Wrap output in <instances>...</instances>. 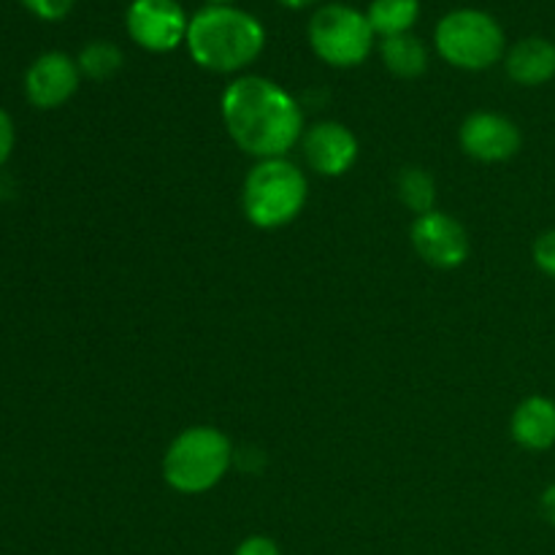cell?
<instances>
[{"label": "cell", "instance_id": "cell-1", "mask_svg": "<svg viewBox=\"0 0 555 555\" xmlns=\"http://www.w3.org/2000/svg\"><path fill=\"white\" fill-rule=\"evenodd\" d=\"M220 106L228 135L258 160L285 157L304 135V114L296 98L266 76L233 79Z\"/></svg>", "mask_w": 555, "mask_h": 555}, {"label": "cell", "instance_id": "cell-2", "mask_svg": "<svg viewBox=\"0 0 555 555\" xmlns=\"http://www.w3.org/2000/svg\"><path fill=\"white\" fill-rule=\"evenodd\" d=\"M188 47L193 63L211 74H238L260 57L266 27L236 5H204L190 16Z\"/></svg>", "mask_w": 555, "mask_h": 555}, {"label": "cell", "instance_id": "cell-3", "mask_svg": "<svg viewBox=\"0 0 555 555\" xmlns=\"http://www.w3.org/2000/svg\"><path fill=\"white\" fill-rule=\"evenodd\" d=\"M309 182L301 168L287 157H269L249 168L242 190L247 220L260 231L285 228L307 206Z\"/></svg>", "mask_w": 555, "mask_h": 555}, {"label": "cell", "instance_id": "cell-4", "mask_svg": "<svg viewBox=\"0 0 555 555\" xmlns=\"http://www.w3.org/2000/svg\"><path fill=\"white\" fill-rule=\"evenodd\" d=\"M233 464V444L220 428H184L163 455V480L184 496L211 491Z\"/></svg>", "mask_w": 555, "mask_h": 555}, {"label": "cell", "instance_id": "cell-5", "mask_svg": "<svg viewBox=\"0 0 555 555\" xmlns=\"http://www.w3.org/2000/svg\"><path fill=\"white\" fill-rule=\"evenodd\" d=\"M434 47L453 68L488 70L507 54V38L488 11L455 9L437 22Z\"/></svg>", "mask_w": 555, "mask_h": 555}, {"label": "cell", "instance_id": "cell-6", "mask_svg": "<svg viewBox=\"0 0 555 555\" xmlns=\"http://www.w3.org/2000/svg\"><path fill=\"white\" fill-rule=\"evenodd\" d=\"M309 47L331 68H356L372 54L377 33L366 11L347 3H325L307 27Z\"/></svg>", "mask_w": 555, "mask_h": 555}, {"label": "cell", "instance_id": "cell-7", "mask_svg": "<svg viewBox=\"0 0 555 555\" xmlns=\"http://www.w3.org/2000/svg\"><path fill=\"white\" fill-rule=\"evenodd\" d=\"M125 27L135 47L166 54L188 41L190 16L179 0H133L125 14Z\"/></svg>", "mask_w": 555, "mask_h": 555}, {"label": "cell", "instance_id": "cell-8", "mask_svg": "<svg viewBox=\"0 0 555 555\" xmlns=\"http://www.w3.org/2000/svg\"><path fill=\"white\" fill-rule=\"evenodd\" d=\"M412 247L434 269H459L472 253V242L466 228L455 217L444 211H428L412 222Z\"/></svg>", "mask_w": 555, "mask_h": 555}, {"label": "cell", "instance_id": "cell-9", "mask_svg": "<svg viewBox=\"0 0 555 555\" xmlns=\"http://www.w3.org/2000/svg\"><path fill=\"white\" fill-rule=\"evenodd\" d=\"M461 146L480 163H504L515 157L524 144L520 128L496 112H475L461 125Z\"/></svg>", "mask_w": 555, "mask_h": 555}, {"label": "cell", "instance_id": "cell-10", "mask_svg": "<svg viewBox=\"0 0 555 555\" xmlns=\"http://www.w3.org/2000/svg\"><path fill=\"white\" fill-rule=\"evenodd\" d=\"M301 152L307 166L320 177H341L358 160V139L347 125L318 122L304 130Z\"/></svg>", "mask_w": 555, "mask_h": 555}, {"label": "cell", "instance_id": "cell-11", "mask_svg": "<svg viewBox=\"0 0 555 555\" xmlns=\"http://www.w3.org/2000/svg\"><path fill=\"white\" fill-rule=\"evenodd\" d=\"M81 70L65 52H47L33 60L25 74V95L36 108H57L79 90Z\"/></svg>", "mask_w": 555, "mask_h": 555}, {"label": "cell", "instance_id": "cell-12", "mask_svg": "<svg viewBox=\"0 0 555 555\" xmlns=\"http://www.w3.org/2000/svg\"><path fill=\"white\" fill-rule=\"evenodd\" d=\"M513 439L524 450L545 453L555 444V401L547 396H529L520 401L509 421Z\"/></svg>", "mask_w": 555, "mask_h": 555}, {"label": "cell", "instance_id": "cell-13", "mask_svg": "<svg viewBox=\"0 0 555 555\" xmlns=\"http://www.w3.org/2000/svg\"><path fill=\"white\" fill-rule=\"evenodd\" d=\"M507 76L520 87H540L555 79V43L547 38L529 36L504 54Z\"/></svg>", "mask_w": 555, "mask_h": 555}, {"label": "cell", "instance_id": "cell-14", "mask_svg": "<svg viewBox=\"0 0 555 555\" xmlns=\"http://www.w3.org/2000/svg\"><path fill=\"white\" fill-rule=\"evenodd\" d=\"M379 57H383L385 68L399 79H417L426 74L428 68V49L412 33L404 36L379 38Z\"/></svg>", "mask_w": 555, "mask_h": 555}, {"label": "cell", "instance_id": "cell-15", "mask_svg": "<svg viewBox=\"0 0 555 555\" xmlns=\"http://www.w3.org/2000/svg\"><path fill=\"white\" fill-rule=\"evenodd\" d=\"M366 16L379 38L404 36L421 16V0H372Z\"/></svg>", "mask_w": 555, "mask_h": 555}, {"label": "cell", "instance_id": "cell-16", "mask_svg": "<svg viewBox=\"0 0 555 555\" xmlns=\"http://www.w3.org/2000/svg\"><path fill=\"white\" fill-rule=\"evenodd\" d=\"M396 190H399V201L410 211H415L417 217L434 211V201H437V184H434L431 173L423 171V168H404L399 173V182H396Z\"/></svg>", "mask_w": 555, "mask_h": 555}, {"label": "cell", "instance_id": "cell-17", "mask_svg": "<svg viewBox=\"0 0 555 555\" xmlns=\"http://www.w3.org/2000/svg\"><path fill=\"white\" fill-rule=\"evenodd\" d=\"M76 63H79L81 76L103 81V79H112V76L122 68L125 54L122 49L112 41H90L79 52V60H76Z\"/></svg>", "mask_w": 555, "mask_h": 555}, {"label": "cell", "instance_id": "cell-18", "mask_svg": "<svg viewBox=\"0 0 555 555\" xmlns=\"http://www.w3.org/2000/svg\"><path fill=\"white\" fill-rule=\"evenodd\" d=\"M76 0H22L30 14H36L38 20H47V22H57L63 16H68V11L74 9Z\"/></svg>", "mask_w": 555, "mask_h": 555}, {"label": "cell", "instance_id": "cell-19", "mask_svg": "<svg viewBox=\"0 0 555 555\" xmlns=\"http://www.w3.org/2000/svg\"><path fill=\"white\" fill-rule=\"evenodd\" d=\"M531 255H534L537 269L555 280V228H551V231H545L540 238H537Z\"/></svg>", "mask_w": 555, "mask_h": 555}, {"label": "cell", "instance_id": "cell-20", "mask_svg": "<svg viewBox=\"0 0 555 555\" xmlns=\"http://www.w3.org/2000/svg\"><path fill=\"white\" fill-rule=\"evenodd\" d=\"M233 555H282V553L274 540H269V537L263 534H255V537H247Z\"/></svg>", "mask_w": 555, "mask_h": 555}, {"label": "cell", "instance_id": "cell-21", "mask_svg": "<svg viewBox=\"0 0 555 555\" xmlns=\"http://www.w3.org/2000/svg\"><path fill=\"white\" fill-rule=\"evenodd\" d=\"M11 150H14V122H11L9 114L0 108V166L9 160Z\"/></svg>", "mask_w": 555, "mask_h": 555}, {"label": "cell", "instance_id": "cell-22", "mask_svg": "<svg viewBox=\"0 0 555 555\" xmlns=\"http://www.w3.org/2000/svg\"><path fill=\"white\" fill-rule=\"evenodd\" d=\"M540 507H542V515L547 518V524L555 526V482L545 488V493H542L540 499Z\"/></svg>", "mask_w": 555, "mask_h": 555}, {"label": "cell", "instance_id": "cell-23", "mask_svg": "<svg viewBox=\"0 0 555 555\" xmlns=\"http://www.w3.org/2000/svg\"><path fill=\"white\" fill-rule=\"evenodd\" d=\"M280 3L287 5V9H307V5L320 3V0H280Z\"/></svg>", "mask_w": 555, "mask_h": 555}, {"label": "cell", "instance_id": "cell-24", "mask_svg": "<svg viewBox=\"0 0 555 555\" xmlns=\"http://www.w3.org/2000/svg\"><path fill=\"white\" fill-rule=\"evenodd\" d=\"M236 0H206V5H233Z\"/></svg>", "mask_w": 555, "mask_h": 555}]
</instances>
